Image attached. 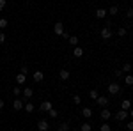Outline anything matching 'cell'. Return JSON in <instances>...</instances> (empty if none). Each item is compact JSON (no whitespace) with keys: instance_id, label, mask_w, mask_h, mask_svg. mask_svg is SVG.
<instances>
[{"instance_id":"cell-36","label":"cell","mask_w":133,"mask_h":131,"mask_svg":"<svg viewBox=\"0 0 133 131\" xmlns=\"http://www.w3.org/2000/svg\"><path fill=\"white\" fill-rule=\"evenodd\" d=\"M12 94H14V96H20V94H21L20 87H14V91H12Z\"/></svg>"},{"instance_id":"cell-6","label":"cell","mask_w":133,"mask_h":131,"mask_svg":"<svg viewBox=\"0 0 133 131\" xmlns=\"http://www.w3.org/2000/svg\"><path fill=\"white\" fill-rule=\"evenodd\" d=\"M51 108H53L51 101H43V103H41V106H39V110H41V112H50Z\"/></svg>"},{"instance_id":"cell-28","label":"cell","mask_w":133,"mask_h":131,"mask_svg":"<svg viewBox=\"0 0 133 131\" xmlns=\"http://www.w3.org/2000/svg\"><path fill=\"white\" fill-rule=\"evenodd\" d=\"M126 29H124V27H121V29H119V30H117V36H119V37H124V36H126Z\"/></svg>"},{"instance_id":"cell-4","label":"cell","mask_w":133,"mask_h":131,"mask_svg":"<svg viewBox=\"0 0 133 131\" xmlns=\"http://www.w3.org/2000/svg\"><path fill=\"white\" fill-rule=\"evenodd\" d=\"M53 32H55V36H57V37L62 36V34H64V23H62V21H57V23L53 25Z\"/></svg>"},{"instance_id":"cell-25","label":"cell","mask_w":133,"mask_h":131,"mask_svg":"<svg viewBox=\"0 0 133 131\" xmlns=\"http://www.w3.org/2000/svg\"><path fill=\"white\" fill-rule=\"evenodd\" d=\"M91 129H92V126L89 122H83L82 126H80V131H91Z\"/></svg>"},{"instance_id":"cell-26","label":"cell","mask_w":133,"mask_h":131,"mask_svg":"<svg viewBox=\"0 0 133 131\" xmlns=\"http://www.w3.org/2000/svg\"><path fill=\"white\" fill-rule=\"evenodd\" d=\"M7 25H9V21L5 18H0V29H7Z\"/></svg>"},{"instance_id":"cell-29","label":"cell","mask_w":133,"mask_h":131,"mask_svg":"<svg viewBox=\"0 0 133 131\" xmlns=\"http://www.w3.org/2000/svg\"><path fill=\"white\" fill-rule=\"evenodd\" d=\"M123 74H124L123 69H115L114 71V76H115V78H123Z\"/></svg>"},{"instance_id":"cell-3","label":"cell","mask_w":133,"mask_h":131,"mask_svg":"<svg viewBox=\"0 0 133 131\" xmlns=\"http://www.w3.org/2000/svg\"><path fill=\"white\" fill-rule=\"evenodd\" d=\"M108 103H110L108 96H98V99H96V105H98V106H101V108H107V106H108Z\"/></svg>"},{"instance_id":"cell-23","label":"cell","mask_w":133,"mask_h":131,"mask_svg":"<svg viewBox=\"0 0 133 131\" xmlns=\"http://www.w3.org/2000/svg\"><path fill=\"white\" fill-rule=\"evenodd\" d=\"M99 131H112V128H110L108 122H103L101 126H99Z\"/></svg>"},{"instance_id":"cell-2","label":"cell","mask_w":133,"mask_h":131,"mask_svg":"<svg viewBox=\"0 0 133 131\" xmlns=\"http://www.w3.org/2000/svg\"><path fill=\"white\" fill-rule=\"evenodd\" d=\"M121 92V85L117 83V81H112V83H108V94H119Z\"/></svg>"},{"instance_id":"cell-27","label":"cell","mask_w":133,"mask_h":131,"mask_svg":"<svg viewBox=\"0 0 133 131\" xmlns=\"http://www.w3.org/2000/svg\"><path fill=\"white\" fill-rule=\"evenodd\" d=\"M131 67H133L131 64H124V66H123V73H126V74H128V73L131 71Z\"/></svg>"},{"instance_id":"cell-30","label":"cell","mask_w":133,"mask_h":131,"mask_svg":"<svg viewBox=\"0 0 133 131\" xmlns=\"http://www.w3.org/2000/svg\"><path fill=\"white\" fill-rule=\"evenodd\" d=\"M73 103H75V105H80V103H82V98H80L78 94H75V96H73Z\"/></svg>"},{"instance_id":"cell-18","label":"cell","mask_w":133,"mask_h":131,"mask_svg":"<svg viewBox=\"0 0 133 131\" xmlns=\"http://www.w3.org/2000/svg\"><path fill=\"white\" fill-rule=\"evenodd\" d=\"M82 115L85 119H91L92 117V108H82Z\"/></svg>"},{"instance_id":"cell-20","label":"cell","mask_w":133,"mask_h":131,"mask_svg":"<svg viewBox=\"0 0 133 131\" xmlns=\"http://www.w3.org/2000/svg\"><path fill=\"white\" fill-rule=\"evenodd\" d=\"M124 83H126L128 87H131V85H133V76L130 74V73H128V74L124 76Z\"/></svg>"},{"instance_id":"cell-31","label":"cell","mask_w":133,"mask_h":131,"mask_svg":"<svg viewBox=\"0 0 133 131\" xmlns=\"http://www.w3.org/2000/svg\"><path fill=\"white\" fill-rule=\"evenodd\" d=\"M48 113H50V117H51V119H57V115H59V112L55 110V108H51V110L48 112Z\"/></svg>"},{"instance_id":"cell-35","label":"cell","mask_w":133,"mask_h":131,"mask_svg":"<svg viewBox=\"0 0 133 131\" xmlns=\"http://www.w3.org/2000/svg\"><path fill=\"white\" fill-rule=\"evenodd\" d=\"M5 5H7V0H0V11H4Z\"/></svg>"},{"instance_id":"cell-24","label":"cell","mask_w":133,"mask_h":131,"mask_svg":"<svg viewBox=\"0 0 133 131\" xmlns=\"http://www.w3.org/2000/svg\"><path fill=\"white\" fill-rule=\"evenodd\" d=\"M57 131H69V122H62Z\"/></svg>"},{"instance_id":"cell-21","label":"cell","mask_w":133,"mask_h":131,"mask_svg":"<svg viewBox=\"0 0 133 131\" xmlns=\"http://www.w3.org/2000/svg\"><path fill=\"white\" fill-rule=\"evenodd\" d=\"M68 41H69V44H71V46H78V37L69 36V37H68Z\"/></svg>"},{"instance_id":"cell-33","label":"cell","mask_w":133,"mask_h":131,"mask_svg":"<svg viewBox=\"0 0 133 131\" xmlns=\"http://www.w3.org/2000/svg\"><path fill=\"white\" fill-rule=\"evenodd\" d=\"M5 37H7V36H5L4 32H0V44H4V43H5Z\"/></svg>"},{"instance_id":"cell-14","label":"cell","mask_w":133,"mask_h":131,"mask_svg":"<svg viewBox=\"0 0 133 131\" xmlns=\"http://www.w3.org/2000/svg\"><path fill=\"white\" fill-rule=\"evenodd\" d=\"M27 99H30L32 96H34V89H30V87H27V89H23V92H21Z\"/></svg>"},{"instance_id":"cell-19","label":"cell","mask_w":133,"mask_h":131,"mask_svg":"<svg viewBox=\"0 0 133 131\" xmlns=\"http://www.w3.org/2000/svg\"><path fill=\"white\" fill-rule=\"evenodd\" d=\"M107 12H108L110 16H115V14L119 12V7H117V5H112V7H108V9H107Z\"/></svg>"},{"instance_id":"cell-22","label":"cell","mask_w":133,"mask_h":131,"mask_svg":"<svg viewBox=\"0 0 133 131\" xmlns=\"http://www.w3.org/2000/svg\"><path fill=\"white\" fill-rule=\"evenodd\" d=\"M98 96H99V92L96 91V89H92V91L89 92V98H91V99H94V101L98 99Z\"/></svg>"},{"instance_id":"cell-40","label":"cell","mask_w":133,"mask_h":131,"mask_svg":"<svg viewBox=\"0 0 133 131\" xmlns=\"http://www.w3.org/2000/svg\"><path fill=\"white\" fill-rule=\"evenodd\" d=\"M131 2H133V0H131Z\"/></svg>"},{"instance_id":"cell-7","label":"cell","mask_w":133,"mask_h":131,"mask_svg":"<svg viewBox=\"0 0 133 131\" xmlns=\"http://www.w3.org/2000/svg\"><path fill=\"white\" fill-rule=\"evenodd\" d=\"M59 78H61V80H69V78H71V73H69V71L68 69H61L59 71Z\"/></svg>"},{"instance_id":"cell-39","label":"cell","mask_w":133,"mask_h":131,"mask_svg":"<svg viewBox=\"0 0 133 131\" xmlns=\"http://www.w3.org/2000/svg\"><path fill=\"white\" fill-rule=\"evenodd\" d=\"M130 115H131V117H133V110H130Z\"/></svg>"},{"instance_id":"cell-5","label":"cell","mask_w":133,"mask_h":131,"mask_svg":"<svg viewBox=\"0 0 133 131\" xmlns=\"http://www.w3.org/2000/svg\"><path fill=\"white\" fill-rule=\"evenodd\" d=\"M37 129H39V131H48V129H50V122L46 121V119L37 121Z\"/></svg>"},{"instance_id":"cell-17","label":"cell","mask_w":133,"mask_h":131,"mask_svg":"<svg viewBox=\"0 0 133 131\" xmlns=\"http://www.w3.org/2000/svg\"><path fill=\"white\" fill-rule=\"evenodd\" d=\"M25 81H27V76H25V74H16V83H18V85H23V83H25Z\"/></svg>"},{"instance_id":"cell-16","label":"cell","mask_w":133,"mask_h":131,"mask_svg":"<svg viewBox=\"0 0 133 131\" xmlns=\"http://www.w3.org/2000/svg\"><path fill=\"white\" fill-rule=\"evenodd\" d=\"M130 108H131V101H130V99H124L123 103H121V110H126V112H128Z\"/></svg>"},{"instance_id":"cell-38","label":"cell","mask_w":133,"mask_h":131,"mask_svg":"<svg viewBox=\"0 0 133 131\" xmlns=\"http://www.w3.org/2000/svg\"><path fill=\"white\" fill-rule=\"evenodd\" d=\"M4 105H5V103H4V99H0V110L4 108Z\"/></svg>"},{"instance_id":"cell-15","label":"cell","mask_w":133,"mask_h":131,"mask_svg":"<svg viewBox=\"0 0 133 131\" xmlns=\"http://www.w3.org/2000/svg\"><path fill=\"white\" fill-rule=\"evenodd\" d=\"M23 110L27 112V113H32V112L36 110V106H34L30 101H29V103H25V105H23Z\"/></svg>"},{"instance_id":"cell-13","label":"cell","mask_w":133,"mask_h":131,"mask_svg":"<svg viewBox=\"0 0 133 131\" xmlns=\"http://www.w3.org/2000/svg\"><path fill=\"white\" fill-rule=\"evenodd\" d=\"M32 78H34V81H43L44 74H43V71H36V73L32 74Z\"/></svg>"},{"instance_id":"cell-32","label":"cell","mask_w":133,"mask_h":131,"mask_svg":"<svg viewBox=\"0 0 133 131\" xmlns=\"http://www.w3.org/2000/svg\"><path fill=\"white\" fill-rule=\"evenodd\" d=\"M20 73L27 76V74H29V67H27V66H21V67H20Z\"/></svg>"},{"instance_id":"cell-9","label":"cell","mask_w":133,"mask_h":131,"mask_svg":"<svg viewBox=\"0 0 133 131\" xmlns=\"http://www.w3.org/2000/svg\"><path fill=\"white\" fill-rule=\"evenodd\" d=\"M83 48L82 46H75V48H73V55H75V57H76V59H80V57H83Z\"/></svg>"},{"instance_id":"cell-1","label":"cell","mask_w":133,"mask_h":131,"mask_svg":"<svg viewBox=\"0 0 133 131\" xmlns=\"http://www.w3.org/2000/svg\"><path fill=\"white\" fill-rule=\"evenodd\" d=\"M99 36H101V39H105V41H107V39H110V37H114V34H112V29L105 25V27L101 29V32H99Z\"/></svg>"},{"instance_id":"cell-10","label":"cell","mask_w":133,"mask_h":131,"mask_svg":"<svg viewBox=\"0 0 133 131\" xmlns=\"http://www.w3.org/2000/svg\"><path fill=\"white\" fill-rule=\"evenodd\" d=\"M12 108H14V112L23 110V101H21V99H14V101H12Z\"/></svg>"},{"instance_id":"cell-34","label":"cell","mask_w":133,"mask_h":131,"mask_svg":"<svg viewBox=\"0 0 133 131\" xmlns=\"http://www.w3.org/2000/svg\"><path fill=\"white\" fill-rule=\"evenodd\" d=\"M126 18H133V7L126 11Z\"/></svg>"},{"instance_id":"cell-37","label":"cell","mask_w":133,"mask_h":131,"mask_svg":"<svg viewBox=\"0 0 133 131\" xmlns=\"http://www.w3.org/2000/svg\"><path fill=\"white\" fill-rule=\"evenodd\" d=\"M128 131H133V121L128 122Z\"/></svg>"},{"instance_id":"cell-11","label":"cell","mask_w":133,"mask_h":131,"mask_svg":"<svg viewBox=\"0 0 133 131\" xmlns=\"http://www.w3.org/2000/svg\"><path fill=\"white\" fill-rule=\"evenodd\" d=\"M110 117H112V112L108 110V108H103V110H101V119H103V121H108Z\"/></svg>"},{"instance_id":"cell-12","label":"cell","mask_w":133,"mask_h":131,"mask_svg":"<svg viewBox=\"0 0 133 131\" xmlns=\"http://www.w3.org/2000/svg\"><path fill=\"white\" fill-rule=\"evenodd\" d=\"M107 9H96V18L98 20H103V18H107Z\"/></svg>"},{"instance_id":"cell-8","label":"cell","mask_w":133,"mask_h":131,"mask_svg":"<svg viewBox=\"0 0 133 131\" xmlns=\"http://www.w3.org/2000/svg\"><path fill=\"white\" fill-rule=\"evenodd\" d=\"M115 119H117V121H126V119H128V112L126 110H119L117 113H115Z\"/></svg>"}]
</instances>
